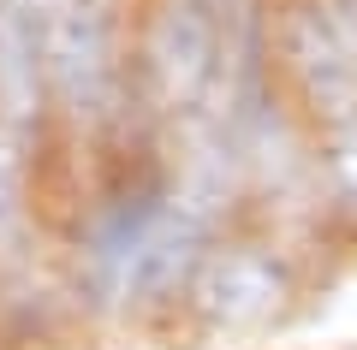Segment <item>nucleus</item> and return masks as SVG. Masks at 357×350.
<instances>
[{
	"label": "nucleus",
	"mask_w": 357,
	"mask_h": 350,
	"mask_svg": "<svg viewBox=\"0 0 357 350\" xmlns=\"http://www.w3.org/2000/svg\"><path fill=\"white\" fill-rule=\"evenodd\" d=\"M280 48H286V65H292L304 101L328 119V137L351 131L357 125V48L340 30L328 0H298L280 24Z\"/></svg>",
	"instance_id": "7ed1b4c3"
},
{
	"label": "nucleus",
	"mask_w": 357,
	"mask_h": 350,
	"mask_svg": "<svg viewBox=\"0 0 357 350\" xmlns=\"http://www.w3.org/2000/svg\"><path fill=\"white\" fill-rule=\"evenodd\" d=\"M48 95V60H42V13L24 0H0V131L24 137Z\"/></svg>",
	"instance_id": "39448f33"
},
{
	"label": "nucleus",
	"mask_w": 357,
	"mask_h": 350,
	"mask_svg": "<svg viewBox=\"0 0 357 350\" xmlns=\"http://www.w3.org/2000/svg\"><path fill=\"white\" fill-rule=\"evenodd\" d=\"M18 232V161H13V137L0 131V250Z\"/></svg>",
	"instance_id": "0eeeda50"
},
{
	"label": "nucleus",
	"mask_w": 357,
	"mask_h": 350,
	"mask_svg": "<svg viewBox=\"0 0 357 350\" xmlns=\"http://www.w3.org/2000/svg\"><path fill=\"white\" fill-rule=\"evenodd\" d=\"M328 184H333V202L357 220V125L351 131H333L328 137Z\"/></svg>",
	"instance_id": "423d86ee"
},
{
	"label": "nucleus",
	"mask_w": 357,
	"mask_h": 350,
	"mask_svg": "<svg viewBox=\"0 0 357 350\" xmlns=\"http://www.w3.org/2000/svg\"><path fill=\"white\" fill-rule=\"evenodd\" d=\"M191 303L220 333H250V326L274 321V309L286 303V273L274 255L250 250V244H232V250L203 255V267L191 279Z\"/></svg>",
	"instance_id": "20e7f679"
},
{
	"label": "nucleus",
	"mask_w": 357,
	"mask_h": 350,
	"mask_svg": "<svg viewBox=\"0 0 357 350\" xmlns=\"http://www.w3.org/2000/svg\"><path fill=\"white\" fill-rule=\"evenodd\" d=\"M48 95L72 119L102 125L119 107V24L114 0H54L42 13Z\"/></svg>",
	"instance_id": "f03ea898"
},
{
	"label": "nucleus",
	"mask_w": 357,
	"mask_h": 350,
	"mask_svg": "<svg viewBox=\"0 0 357 350\" xmlns=\"http://www.w3.org/2000/svg\"><path fill=\"white\" fill-rule=\"evenodd\" d=\"M215 214L191 202L178 184H143L102 208L89 232V285L107 309H143L167 297L178 279H197L203 267V238Z\"/></svg>",
	"instance_id": "f257e3e1"
}]
</instances>
